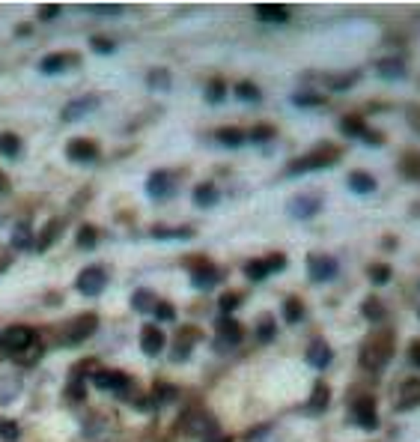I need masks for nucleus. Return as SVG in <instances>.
Listing matches in <instances>:
<instances>
[{
	"mask_svg": "<svg viewBox=\"0 0 420 442\" xmlns=\"http://www.w3.org/2000/svg\"><path fill=\"white\" fill-rule=\"evenodd\" d=\"M390 355H394V332L379 329V332H373L364 341L358 362H361V368H364V370H382L390 362Z\"/></svg>",
	"mask_w": 420,
	"mask_h": 442,
	"instance_id": "obj_1",
	"label": "nucleus"
},
{
	"mask_svg": "<svg viewBox=\"0 0 420 442\" xmlns=\"http://www.w3.org/2000/svg\"><path fill=\"white\" fill-rule=\"evenodd\" d=\"M343 150L337 144H319L313 147L307 155H298L286 165V177H298V174H307V170H325V167H334L340 162Z\"/></svg>",
	"mask_w": 420,
	"mask_h": 442,
	"instance_id": "obj_2",
	"label": "nucleus"
},
{
	"mask_svg": "<svg viewBox=\"0 0 420 442\" xmlns=\"http://www.w3.org/2000/svg\"><path fill=\"white\" fill-rule=\"evenodd\" d=\"M0 347L6 353H27L30 347H36V329L30 326H9L0 338Z\"/></svg>",
	"mask_w": 420,
	"mask_h": 442,
	"instance_id": "obj_3",
	"label": "nucleus"
},
{
	"mask_svg": "<svg viewBox=\"0 0 420 442\" xmlns=\"http://www.w3.org/2000/svg\"><path fill=\"white\" fill-rule=\"evenodd\" d=\"M337 260L331 258V254H319V251H313L310 258H307V275L313 278V281H319V284H325V281H334L337 278Z\"/></svg>",
	"mask_w": 420,
	"mask_h": 442,
	"instance_id": "obj_4",
	"label": "nucleus"
},
{
	"mask_svg": "<svg viewBox=\"0 0 420 442\" xmlns=\"http://www.w3.org/2000/svg\"><path fill=\"white\" fill-rule=\"evenodd\" d=\"M75 287H78V293H84V296H98L101 290L108 287V272L101 266H86L84 272L75 278Z\"/></svg>",
	"mask_w": 420,
	"mask_h": 442,
	"instance_id": "obj_5",
	"label": "nucleus"
},
{
	"mask_svg": "<svg viewBox=\"0 0 420 442\" xmlns=\"http://www.w3.org/2000/svg\"><path fill=\"white\" fill-rule=\"evenodd\" d=\"M352 419L358 421V427L364 431H375L379 427V416H375V401L370 394H358L352 401Z\"/></svg>",
	"mask_w": 420,
	"mask_h": 442,
	"instance_id": "obj_6",
	"label": "nucleus"
},
{
	"mask_svg": "<svg viewBox=\"0 0 420 442\" xmlns=\"http://www.w3.org/2000/svg\"><path fill=\"white\" fill-rule=\"evenodd\" d=\"M319 209H322V197H316V194H298L289 201L286 212L293 219H301V221H307L313 216H319Z\"/></svg>",
	"mask_w": 420,
	"mask_h": 442,
	"instance_id": "obj_7",
	"label": "nucleus"
},
{
	"mask_svg": "<svg viewBox=\"0 0 420 442\" xmlns=\"http://www.w3.org/2000/svg\"><path fill=\"white\" fill-rule=\"evenodd\" d=\"M93 386L101 389V392H113V394H123L128 386H132V380L120 370H96L93 374Z\"/></svg>",
	"mask_w": 420,
	"mask_h": 442,
	"instance_id": "obj_8",
	"label": "nucleus"
},
{
	"mask_svg": "<svg viewBox=\"0 0 420 442\" xmlns=\"http://www.w3.org/2000/svg\"><path fill=\"white\" fill-rule=\"evenodd\" d=\"M394 407L399 412H409V409H417L420 407V380H405L402 382V386L397 389Z\"/></svg>",
	"mask_w": 420,
	"mask_h": 442,
	"instance_id": "obj_9",
	"label": "nucleus"
},
{
	"mask_svg": "<svg viewBox=\"0 0 420 442\" xmlns=\"http://www.w3.org/2000/svg\"><path fill=\"white\" fill-rule=\"evenodd\" d=\"M331 362H334V350H331V344L325 338H313L310 347H307V365L316 368V370H322Z\"/></svg>",
	"mask_w": 420,
	"mask_h": 442,
	"instance_id": "obj_10",
	"label": "nucleus"
},
{
	"mask_svg": "<svg viewBox=\"0 0 420 442\" xmlns=\"http://www.w3.org/2000/svg\"><path fill=\"white\" fill-rule=\"evenodd\" d=\"M375 72H379L385 81H402L405 72H409V66H405L402 57H382L379 63H375Z\"/></svg>",
	"mask_w": 420,
	"mask_h": 442,
	"instance_id": "obj_11",
	"label": "nucleus"
},
{
	"mask_svg": "<svg viewBox=\"0 0 420 442\" xmlns=\"http://www.w3.org/2000/svg\"><path fill=\"white\" fill-rule=\"evenodd\" d=\"M244 338V329H242V323L236 320V317H218V341H224V344H229V347H236L239 341Z\"/></svg>",
	"mask_w": 420,
	"mask_h": 442,
	"instance_id": "obj_12",
	"label": "nucleus"
},
{
	"mask_svg": "<svg viewBox=\"0 0 420 442\" xmlns=\"http://www.w3.org/2000/svg\"><path fill=\"white\" fill-rule=\"evenodd\" d=\"M66 155L72 162H93L98 155V147L93 144V140H86V138H75V140H69Z\"/></svg>",
	"mask_w": 420,
	"mask_h": 442,
	"instance_id": "obj_13",
	"label": "nucleus"
},
{
	"mask_svg": "<svg viewBox=\"0 0 420 442\" xmlns=\"http://www.w3.org/2000/svg\"><path fill=\"white\" fill-rule=\"evenodd\" d=\"M96 329H98V317L96 314H84V317H78L75 326L69 329V341L72 344H81V341H86Z\"/></svg>",
	"mask_w": 420,
	"mask_h": 442,
	"instance_id": "obj_14",
	"label": "nucleus"
},
{
	"mask_svg": "<svg viewBox=\"0 0 420 442\" xmlns=\"http://www.w3.org/2000/svg\"><path fill=\"white\" fill-rule=\"evenodd\" d=\"M164 335H161V329L158 326H143V332H140V347H143V353L147 355H158L164 350Z\"/></svg>",
	"mask_w": 420,
	"mask_h": 442,
	"instance_id": "obj_15",
	"label": "nucleus"
},
{
	"mask_svg": "<svg viewBox=\"0 0 420 442\" xmlns=\"http://www.w3.org/2000/svg\"><path fill=\"white\" fill-rule=\"evenodd\" d=\"M173 192V182L167 170H155V174L147 179V194L155 197V201H164V197Z\"/></svg>",
	"mask_w": 420,
	"mask_h": 442,
	"instance_id": "obj_16",
	"label": "nucleus"
},
{
	"mask_svg": "<svg viewBox=\"0 0 420 442\" xmlns=\"http://www.w3.org/2000/svg\"><path fill=\"white\" fill-rule=\"evenodd\" d=\"M328 404H331V389L325 386L322 380H316L313 382V392H310V401H307L310 416H319V412H325Z\"/></svg>",
	"mask_w": 420,
	"mask_h": 442,
	"instance_id": "obj_17",
	"label": "nucleus"
},
{
	"mask_svg": "<svg viewBox=\"0 0 420 442\" xmlns=\"http://www.w3.org/2000/svg\"><path fill=\"white\" fill-rule=\"evenodd\" d=\"M96 108H98V99H96V96L78 99V102H72V105H66V108H63V120H66V123L81 120V117H86L90 111H96Z\"/></svg>",
	"mask_w": 420,
	"mask_h": 442,
	"instance_id": "obj_18",
	"label": "nucleus"
},
{
	"mask_svg": "<svg viewBox=\"0 0 420 442\" xmlns=\"http://www.w3.org/2000/svg\"><path fill=\"white\" fill-rule=\"evenodd\" d=\"M256 18L266 21V24H283L289 18V9L280 4H259L256 6Z\"/></svg>",
	"mask_w": 420,
	"mask_h": 442,
	"instance_id": "obj_19",
	"label": "nucleus"
},
{
	"mask_svg": "<svg viewBox=\"0 0 420 442\" xmlns=\"http://www.w3.org/2000/svg\"><path fill=\"white\" fill-rule=\"evenodd\" d=\"M191 281H194V287H200V290H209V287H215V284L221 281V272L215 266H200V269H191Z\"/></svg>",
	"mask_w": 420,
	"mask_h": 442,
	"instance_id": "obj_20",
	"label": "nucleus"
},
{
	"mask_svg": "<svg viewBox=\"0 0 420 442\" xmlns=\"http://www.w3.org/2000/svg\"><path fill=\"white\" fill-rule=\"evenodd\" d=\"M361 317L370 320V323H379V320L387 317V308H385V302H382L379 296H370V299L361 302Z\"/></svg>",
	"mask_w": 420,
	"mask_h": 442,
	"instance_id": "obj_21",
	"label": "nucleus"
},
{
	"mask_svg": "<svg viewBox=\"0 0 420 442\" xmlns=\"http://www.w3.org/2000/svg\"><path fill=\"white\" fill-rule=\"evenodd\" d=\"M349 192H355V194H373L375 192V179L367 174V170H352L349 174Z\"/></svg>",
	"mask_w": 420,
	"mask_h": 442,
	"instance_id": "obj_22",
	"label": "nucleus"
},
{
	"mask_svg": "<svg viewBox=\"0 0 420 442\" xmlns=\"http://www.w3.org/2000/svg\"><path fill=\"white\" fill-rule=\"evenodd\" d=\"M304 314H307V308H304V302H301L298 296H289L286 302H283V320H286L289 326L301 323V320H304Z\"/></svg>",
	"mask_w": 420,
	"mask_h": 442,
	"instance_id": "obj_23",
	"label": "nucleus"
},
{
	"mask_svg": "<svg viewBox=\"0 0 420 442\" xmlns=\"http://www.w3.org/2000/svg\"><path fill=\"white\" fill-rule=\"evenodd\" d=\"M194 204L197 206H215L218 204V189H215V182H200L194 189Z\"/></svg>",
	"mask_w": 420,
	"mask_h": 442,
	"instance_id": "obj_24",
	"label": "nucleus"
},
{
	"mask_svg": "<svg viewBox=\"0 0 420 442\" xmlns=\"http://www.w3.org/2000/svg\"><path fill=\"white\" fill-rule=\"evenodd\" d=\"M358 81H361V72H358V69H355V72H343V75H334V78H325L328 90H334V93H343V90L355 87Z\"/></svg>",
	"mask_w": 420,
	"mask_h": 442,
	"instance_id": "obj_25",
	"label": "nucleus"
},
{
	"mask_svg": "<svg viewBox=\"0 0 420 442\" xmlns=\"http://www.w3.org/2000/svg\"><path fill=\"white\" fill-rule=\"evenodd\" d=\"M69 66V57L66 54H51V57H45V60L39 63V69L45 75H57V72H63V69Z\"/></svg>",
	"mask_w": 420,
	"mask_h": 442,
	"instance_id": "obj_26",
	"label": "nucleus"
},
{
	"mask_svg": "<svg viewBox=\"0 0 420 442\" xmlns=\"http://www.w3.org/2000/svg\"><path fill=\"white\" fill-rule=\"evenodd\" d=\"M152 236L155 239H191L194 231L191 227H155Z\"/></svg>",
	"mask_w": 420,
	"mask_h": 442,
	"instance_id": "obj_27",
	"label": "nucleus"
},
{
	"mask_svg": "<svg viewBox=\"0 0 420 442\" xmlns=\"http://www.w3.org/2000/svg\"><path fill=\"white\" fill-rule=\"evenodd\" d=\"M218 144H224V147H229V150H236V147H242L244 144V132H239V129H233V126H229V129H218Z\"/></svg>",
	"mask_w": 420,
	"mask_h": 442,
	"instance_id": "obj_28",
	"label": "nucleus"
},
{
	"mask_svg": "<svg viewBox=\"0 0 420 442\" xmlns=\"http://www.w3.org/2000/svg\"><path fill=\"white\" fill-rule=\"evenodd\" d=\"M340 132L346 138H361L367 132V126H364V120H361V117H343L340 120Z\"/></svg>",
	"mask_w": 420,
	"mask_h": 442,
	"instance_id": "obj_29",
	"label": "nucleus"
},
{
	"mask_svg": "<svg viewBox=\"0 0 420 442\" xmlns=\"http://www.w3.org/2000/svg\"><path fill=\"white\" fill-rule=\"evenodd\" d=\"M27 245H33V231H30V224L27 221H21L18 227H16V233H12V248H27Z\"/></svg>",
	"mask_w": 420,
	"mask_h": 442,
	"instance_id": "obj_30",
	"label": "nucleus"
},
{
	"mask_svg": "<svg viewBox=\"0 0 420 442\" xmlns=\"http://www.w3.org/2000/svg\"><path fill=\"white\" fill-rule=\"evenodd\" d=\"M224 96H227V84L221 78H212L206 84V102L209 105H218V102H224Z\"/></svg>",
	"mask_w": 420,
	"mask_h": 442,
	"instance_id": "obj_31",
	"label": "nucleus"
},
{
	"mask_svg": "<svg viewBox=\"0 0 420 442\" xmlns=\"http://www.w3.org/2000/svg\"><path fill=\"white\" fill-rule=\"evenodd\" d=\"M18 150H21L18 135H12V132H4V135H0V153H4L6 159H16Z\"/></svg>",
	"mask_w": 420,
	"mask_h": 442,
	"instance_id": "obj_32",
	"label": "nucleus"
},
{
	"mask_svg": "<svg viewBox=\"0 0 420 442\" xmlns=\"http://www.w3.org/2000/svg\"><path fill=\"white\" fill-rule=\"evenodd\" d=\"M236 96L242 99V102H251V105H256L259 99H263V93H259V87H254L251 81H242V84H236Z\"/></svg>",
	"mask_w": 420,
	"mask_h": 442,
	"instance_id": "obj_33",
	"label": "nucleus"
},
{
	"mask_svg": "<svg viewBox=\"0 0 420 442\" xmlns=\"http://www.w3.org/2000/svg\"><path fill=\"white\" fill-rule=\"evenodd\" d=\"M402 174L409 177V179H420V153H409V155H402Z\"/></svg>",
	"mask_w": 420,
	"mask_h": 442,
	"instance_id": "obj_34",
	"label": "nucleus"
},
{
	"mask_svg": "<svg viewBox=\"0 0 420 442\" xmlns=\"http://www.w3.org/2000/svg\"><path fill=\"white\" fill-rule=\"evenodd\" d=\"M132 305H135V311H152L158 305V299L152 296V290H137L132 296Z\"/></svg>",
	"mask_w": 420,
	"mask_h": 442,
	"instance_id": "obj_35",
	"label": "nucleus"
},
{
	"mask_svg": "<svg viewBox=\"0 0 420 442\" xmlns=\"http://www.w3.org/2000/svg\"><path fill=\"white\" fill-rule=\"evenodd\" d=\"M147 84L152 90H170V72L167 69H152V72L147 75Z\"/></svg>",
	"mask_w": 420,
	"mask_h": 442,
	"instance_id": "obj_36",
	"label": "nucleus"
},
{
	"mask_svg": "<svg viewBox=\"0 0 420 442\" xmlns=\"http://www.w3.org/2000/svg\"><path fill=\"white\" fill-rule=\"evenodd\" d=\"M60 231H63V224H60V221H54V224H48V227H45V233H42V236H39V242H36V248H39V251H45V248L51 245V242H54L57 236H60Z\"/></svg>",
	"mask_w": 420,
	"mask_h": 442,
	"instance_id": "obj_37",
	"label": "nucleus"
},
{
	"mask_svg": "<svg viewBox=\"0 0 420 442\" xmlns=\"http://www.w3.org/2000/svg\"><path fill=\"white\" fill-rule=\"evenodd\" d=\"M367 275H370V281H373V284H379V287H382V284H387V281H390V266H387V263H373Z\"/></svg>",
	"mask_w": 420,
	"mask_h": 442,
	"instance_id": "obj_38",
	"label": "nucleus"
},
{
	"mask_svg": "<svg viewBox=\"0 0 420 442\" xmlns=\"http://www.w3.org/2000/svg\"><path fill=\"white\" fill-rule=\"evenodd\" d=\"M244 275H248L251 281H263L268 275V269H266L263 260H248V263H244Z\"/></svg>",
	"mask_w": 420,
	"mask_h": 442,
	"instance_id": "obj_39",
	"label": "nucleus"
},
{
	"mask_svg": "<svg viewBox=\"0 0 420 442\" xmlns=\"http://www.w3.org/2000/svg\"><path fill=\"white\" fill-rule=\"evenodd\" d=\"M293 102H295L298 108H316V105H322L325 99H322L319 93H295Z\"/></svg>",
	"mask_w": 420,
	"mask_h": 442,
	"instance_id": "obj_40",
	"label": "nucleus"
},
{
	"mask_svg": "<svg viewBox=\"0 0 420 442\" xmlns=\"http://www.w3.org/2000/svg\"><path fill=\"white\" fill-rule=\"evenodd\" d=\"M263 263H266V269H268V275H271V272H283V269L289 266L286 254H280V251H278V254H268V258H266Z\"/></svg>",
	"mask_w": 420,
	"mask_h": 442,
	"instance_id": "obj_41",
	"label": "nucleus"
},
{
	"mask_svg": "<svg viewBox=\"0 0 420 442\" xmlns=\"http://www.w3.org/2000/svg\"><path fill=\"white\" fill-rule=\"evenodd\" d=\"M152 314H155V317L161 320V323H173V320H176V308H173L170 302H158V305L152 308Z\"/></svg>",
	"mask_w": 420,
	"mask_h": 442,
	"instance_id": "obj_42",
	"label": "nucleus"
},
{
	"mask_svg": "<svg viewBox=\"0 0 420 442\" xmlns=\"http://www.w3.org/2000/svg\"><path fill=\"white\" fill-rule=\"evenodd\" d=\"M218 305H221V311H224L227 317H229V314H233V311H236V308L242 305V296H239V293H224Z\"/></svg>",
	"mask_w": 420,
	"mask_h": 442,
	"instance_id": "obj_43",
	"label": "nucleus"
},
{
	"mask_svg": "<svg viewBox=\"0 0 420 442\" xmlns=\"http://www.w3.org/2000/svg\"><path fill=\"white\" fill-rule=\"evenodd\" d=\"M96 242H98V233L93 231V227H81L78 245H81V248H96Z\"/></svg>",
	"mask_w": 420,
	"mask_h": 442,
	"instance_id": "obj_44",
	"label": "nucleus"
},
{
	"mask_svg": "<svg viewBox=\"0 0 420 442\" xmlns=\"http://www.w3.org/2000/svg\"><path fill=\"white\" fill-rule=\"evenodd\" d=\"M86 12H98V16H123V6H117V4H98V6H86Z\"/></svg>",
	"mask_w": 420,
	"mask_h": 442,
	"instance_id": "obj_45",
	"label": "nucleus"
},
{
	"mask_svg": "<svg viewBox=\"0 0 420 442\" xmlns=\"http://www.w3.org/2000/svg\"><path fill=\"white\" fill-rule=\"evenodd\" d=\"M256 335H259V341H263V344H268V341L274 338V320H271V317H266L263 323H259Z\"/></svg>",
	"mask_w": 420,
	"mask_h": 442,
	"instance_id": "obj_46",
	"label": "nucleus"
},
{
	"mask_svg": "<svg viewBox=\"0 0 420 442\" xmlns=\"http://www.w3.org/2000/svg\"><path fill=\"white\" fill-rule=\"evenodd\" d=\"M274 138V129L271 126H256V129L251 132V140H256V144H266V140Z\"/></svg>",
	"mask_w": 420,
	"mask_h": 442,
	"instance_id": "obj_47",
	"label": "nucleus"
},
{
	"mask_svg": "<svg viewBox=\"0 0 420 442\" xmlns=\"http://www.w3.org/2000/svg\"><path fill=\"white\" fill-rule=\"evenodd\" d=\"M0 436L6 442H16L18 439V424L16 421H0Z\"/></svg>",
	"mask_w": 420,
	"mask_h": 442,
	"instance_id": "obj_48",
	"label": "nucleus"
},
{
	"mask_svg": "<svg viewBox=\"0 0 420 442\" xmlns=\"http://www.w3.org/2000/svg\"><path fill=\"white\" fill-rule=\"evenodd\" d=\"M90 45H93L96 51H101V54H113V48H117L110 39H101V36H93V42H90Z\"/></svg>",
	"mask_w": 420,
	"mask_h": 442,
	"instance_id": "obj_49",
	"label": "nucleus"
},
{
	"mask_svg": "<svg viewBox=\"0 0 420 442\" xmlns=\"http://www.w3.org/2000/svg\"><path fill=\"white\" fill-rule=\"evenodd\" d=\"M173 397H176L173 386H158V392H155V401L158 404H167V401H173Z\"/></svg>",
	"mask_w": 420,
	"mask_h": 442,
	"instance_id": "obj_50",
	"label": "nucleus"
},
{
	"mask_svg": "<svg viewBox=\"0 0 420 442\" xmlns=\"http://www.w3.org/2000/svg\"><path fill=\"white\" fill-rule=\"evenodd\" d=\"M361 138H364L370 147H382V144H385V135H382V132H373V129H367L364 135H361Z\"/></svg>",
	"mask_w": 420,
	"mask_h": 442,
	"instance_id": "obj_51",
	"label": "nucleus"
},
{
	"mask_svg": "<svg viewBox=\"0 0 420 442\" xmlns=\"http://www.w3.org/2000/svg\"><path fill=\"white\" fill-rule=\"evenodd\" d=\"M57 16H60V6H57V4H51V6H42V9H39V18H42V21L57 18Z\"/></svg>",
	"mask_w": 420,
	"mask_h": 442,
	"instance_id": "obj_52",
	"label": "nucleus"
},
{
	"mask_svg": "<svg viewBox=\"0 0 420 442\" xmlns=\"http://www.w3.org/2000/svg\"><path fill=\"white\" fill-rule=\"evenodd\" d=\"M409 365L420 368V341H412V347H409Z\"/></svg>",
	"mask_w": 420,
	"mask_h": 442,
	"instance_id": "obj_53",
	"label": "nucleus"
},
{
	"mask_svg": "<svg viewBox=\"0 0 420 442\" xmlns=\"http://www.w3.org/2000/svg\"><path fill=\"white\" fill-rule=\"evenodd\" d=\"M409 123H412V129H417L420 132V108L414 105V108H409Z\"/></svg>",
	"mask_w": 420,
	"mask_h": 442,
	"instance_id": "obj_54",
	"label": "nucleus"
},
{
	"mask_svg": "<svg viewBox=\"0 0 420 442\" xmlns=\"http://www.w3.org/2000/svg\"><path fill=\"white\" fill-rule=\"evenodd\" d=\"M72 397H78V401H81V397H84V389H81V382H72V392H69Z\"/></svg>",
	"mask_w": 420,
	"mask_h": 442,
	"instance_id": "obj_55",
	"label": "nucleus"
},
{
	"mask_svg": "<svg viewBox=\"0 0 420 442\" xmlns=\"http://www.w3.org/2000/svg\"><path fill=\"white\" fill-rule=\"evenodd\" d=\"M209 442H233V439H229V436H221V439H209Z\"/></svg>",
	"mask_w": 420,
	"mask_h": 442,
	"instance_id": "obj_56",
	"label": "nucleus"
}]
</instances>
